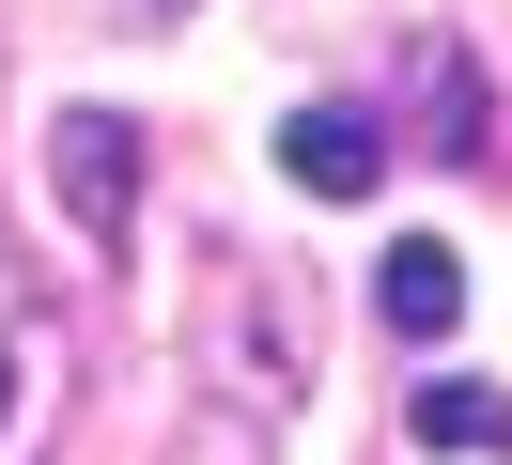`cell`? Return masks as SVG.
<instances>
[{"label":"cell","instance_id":"cell-4","mask_svg":"<svg viewBox=\"0 0 512 465\" xmlns=\"http://www.w3.org/2000/svg\"><path fill=\"white\" fill-rule=\"evenodd\" d=\"M388 140H404L388 109H357V93H311V109L280 124V171H295V202H373V186H388Z\"/></svg>","mask_w":512,"mask_h":465},{"label":"cell","instance_id":"cell-6","mask_svg":"<svg viewBox=\"0 0 512 465\" xmlns=\"http://www.w3.org/2000/svg\"><path fill=\"white\" fill-rule=\"evenodd\" d=\"M404 434L435 465H466V450H512V388H481V372H419L404 388Z\"/></svg>","mask_w":512,"mask_h":465},{"label":"cell","instance_id":"cell-5","mask_svg":"<svg viewBox=\"0 0 512 465\" xmlns=\"http://www.w3.org/2000/svg\"><path fill=\"white\" fill-rule=\"evenodd\" d=\"M373 326L388 341H450V326H466V248H450V233H404L373 264Z\"/></svg>","mask_w":512,"mask_h":465},{"label":"cell","instance_id":"cell-1","mask_svg":"<svg viewBox=\"0 0 512 465\" xmlns=\"http://www.w3.org/2000/svg\"><path fill=\"white\" fill-rule=\"evenodd\" d=\"M187 434H171V465H264L295 419V388H311V279L280 264V248H218V279H202V341H187Z\"/></svg>","mask_w":512,"mask_h":465},{"label":"cell","instance_id":"cell-7","mask_svg":"<svg viewBox=\"0 0 512 465\" xmlns=\"http://www.w3.org/2000/svg\"><path fill=\"white\" fill-rule=\"evenodd\" d=\"M419 93H435V155H466V171H481V155H497V109H481V62L450 47V31L419 47Z\"/></svg>","mask_w":512,"mask_h":465},{"label":"cell","instance_id":"cell-8","mask_svg":"<svg viewBox=\"0 0 512 465\" xmlns=\"http://www.w3.org/2000/svg\"><path fill=\"white\" fill-rule=\"evenodd\" d=\"M140 16H187V0H140Z\"/></svg>","mask_w":512,"mask_h":465},{"label":"cell","instance_id":"cell-2","mask_svg":"<svg viewBox=\"0 0 512 465\" xmlns=\"http://www.w3.org/2000/svg\"><path fill=\"white\" fill-rule=\"evenodd\" d=\"M47 434H63V310L0 248V465H47Z\"/></svg>","mask_w":512,"mask_h":465},{"label":"cell","instance_id":"cell-3","mask_svg":"<svg viewBox=\"0 0 512 465\" xmlns=\"http://www.w3.org/2000/svg\"><path fill=\"white\" fill-rule=\"evenodd\" d=\"M47 186H63V217L94 248H125V217H140V124L125 109H63L47 124Z\"/></svg>","mask_w":512,"mask_h":465}]
</instances>
